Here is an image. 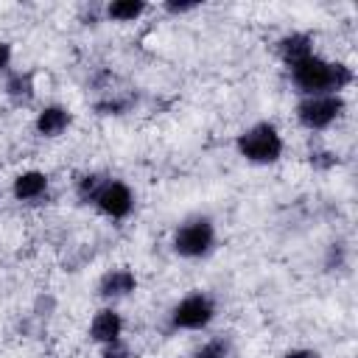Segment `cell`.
Wrapping results in <instances>:
<instances>
[{"mask_svg": "<svg viewBox=\"0 0 358 358\" xmlns=\"http://www.w3.org/2000/svg\"><path fill=\"white\" fill-rule=\"evenodd\" d=\"M277 53L291 67V64H296V62H302L313 53V36L305 34V31H291L277 42Z\"/></svg>", "mask_w": 358, "mask_h": 358, "instance_id": "obj_11", "label": "cell"}, {"mask_svg": "<svg viewBox=\"0 0 358 358\" xmlns=\"http://www.w3.org/2000/svg\"><path fill=\"white\" fill-rule=\"evenodd\" d=\"M11 59H14V50H11V45L0 39V73H6V70H8Z\"/></svg>", "mask_w": 358, "mask_h": 358, "instance_id": "obj_19", "label": "cell"}, {"mask_svg": "<svg viewBox=\"0 0 358 358\" xmlns=\"http://www.w3.org/2000/svg\"><path fill=\"white\" fill-rule=\"evenodd\" d=\"M6 95L14 101V103H28L34 98V78L31 73H8L6 78Z\"/></svg>", "mask_w": 358, "mask_h": 358, "instance_id": "obj_13", "label": "cell"}, {"mask_svg": "<svg viewBox=\"0 0 358 358\" xmlns=\"http://www.w3.org/2000/svg\"><path fill=\"white\" fill-rule=\"evenodd\" d=\"M106 182H109V176H103V173H98V171H87V173L78 176V182H76V193H78L81 201L92 204L95 196L101 193V187H103Z\"/></svg>", "mask_w": 358, "mask_h": 358, "instance_id": "obj_14", "label": "cell"}, {"mask_svg": "<svg viewBox=\"0 0 358 358\" xmlns=\"http://www.w3.org/2000/svg\"><path fill=\"white\" fill-rule=\"evenodd\" d=\"M162 8H165L168 14H187V11L199 8V3H193V0H185V3H179V0H168Z\"/></svg>", "mask_w": 358, "mask_h": 358, "instance_id": "obj_18", "label": "cell"}, {"mask_svg": "<svg viewBox=\"0 0 358 358\" xmlns=\"http://www.w3.org/2000/svg\"><path fill=\"white\" fill-rule=\"evenodd\" d=\"M235 148L252 165H274L282 157L285 143H282L280 129L274 123L263 120V123H255V126L243 129L238 134V140H235Z\"/></svg>", "mask_w": 358, "mask_h": 358, "instance_id": "obj_2", "label": "cell"}, {"mask_svg": "<svg viewBox=\"0 0 358 358\" xmlns=\"http://www.w3.org/2000/svg\"><path fill=\"white\" fill-rule=\"evenodd\" d=\"M90 338L101 347L123 338V316L115 308H101L90 322Z\"/></svg>", "mask_w": 358, "mask_h": 358, "instance_id": "obj_9", "label": "cell"}, {"mask_svg": "<svg viewBox=\"0 0 358 358\" xmlns=\"http://www.w3.org/2000/svg\"><path fill=\"white\" fill-rule=\"evenodd\" d=\"M291 84L305 95H341L352 84V70L344 62H327L316 53L288 67Z\"/></svg>", "mask_w": 358, "mask_h": 358, "instance_id": "obj_1", "label": "cell"}, {"mask_svg": "<svg viewBox=\"0 0 358 358\" xmlns=\"http://www.w3.org/2000/svg\"><path fill=\"white\" fill-rule=\"evenodd\" d=\"M73 123V112L62 103H48L36 112L34 117V131L45 140H53V137H62Z\"/></svg>", "mask_w": 358, "mask_h": 358, "instance_id": "obj_8", "label": "cell"}, {"mask_svg": "<svg viewBox=\"0 0 358 358\" xmlns=\"http://www.w3.org/2000/svg\"><path fill=\"white\" fill-rule=\"evenodd\" d=\"M145 11H148V6H145L143 0H112V3H106V8H103L106 20H112V22H134V20H140Z\"/></svg>", "mask_w": 358, "mask_h": 358, "instance_id": "obj_12", "label": "cell"}, {"mask_svg": "<svg viewBox=\"0 0 358 358\" xmlns=\"http://www.w3.org/2000/svg\"><path fill=\"white\" fill-rule=\"evenodd\" d=\"M101 358H134V355H131V347L123 338H117L101 347Z\"/></svg>", "mask_w": 358, "mask_h": 358, "instance_id": "obj_16", "label": "cell"}, {"mask_svg": "<svg viewBox=\"0 0 358 358\" xmlns=\"http://www.w3.org/2000/svg\"><path fill=\"white\" fill-rule=\"evenodd\" d=\"M92 204L98 207L101 215H106V218H112V221H123V218H129L131 210H134V193H131V187H129L126 182L109 179V182L101 187V193L95 196Z\"/></svg>", "mask_w": 358, "mask_h": 358, "instance_id": "obj_6", "label": "cell"}, {"mask_svg": "<svg viewBox=\"0 0 358 358\" xmlns=\"http://www.w3.org/2000/svg\"><path fill=\"white\" fill-rule=\"evenodd\" d=\"M213 319H215V299L204 291H193L171 308L173 330H204L210 327Z\"/></svg>", "mask_w": 358, "mask_h": 358, "instance_id": "obj_4", "label": "cell"}, {"mask_svg": "<svg viewBox=\"0 0 358 358\" xmlns=\"http://www.w3.org/2000/svg\"><path fill=\"white\" fill-rule=\"evenodd\" d=\"M282 358H319L316 350H308V347H296V350H288Z\"/></svg>", "mask_w": 358, "mask_h": 358, "instance_id": "obj_20", "label": "cell"}, {"mask_svg": "<svg viewBox=\"0 0 358 358\" xmlns=\"http://www.w3.org/2000/svg\"><path fill=\"white\" fill-rule=\"evenodd\" d=\"M48 185H50L48 173H42V171H36V168H28V171H22V173L14 176V182H11V196H14L17 201H36V199H42V196L48 193Z\"/></svg>", "mask_w": 358, "mask_h": 358, "instance_id": "obj_10", "label": "cell"}, {"mask_svg": "<svg viewBox=\"0 0 358 358\" xmlns=\"http://www.w3.org/2000/svg\"><path fill=\"white\" fill-rule=\"evenodd\" d=\"M137 291V274L126 266H117V268H109L101 274L98 280V296L106 299V302H115V299H126Z\"/></svg>", "mask_w": 358, "mask_h": 358, "instance_id": "obj_7", "label": "cell"}, {"mask_svg": "<svg viewBox=\"0 0 358 358\" xmlns=\"http://www.w3.org/2000/svg\"><path fill=\"white\" fill-rule=\"evenodd\" d=\"M193 358H229V341L227 338H210L196 350Z\"/></svg>", "mask_w": 358, "mask_h": 358, "instance_id": "obj_15", "label": "cell"}, {"mask_svg": "<svg viewBox=\"0 0 358 358\" xmlns=\"http://www.w3.org/2000/svg\"><path fill=\"white\" fill-rule=\"evenodd\" d=\"M344 106L347 103L341 95H305L296 103V120L308 131H322L344 115Z\"/></svg>", "mask_w": 358, "mask_h": 358, "instance_id": "obj_5", "label": "cell"}, {"mask_svg": "<svg viewBox=\"0 0 358 358\" xmlns=\"http://www.w3.org/2000/svg\"><path fill=\"white\" fill-rule=\"evenodd\" d=\"M215 224L213 218L207 215H190L185 218L176 229H173V238H171V246L179 257L185 260H199V257H207L213 249H215Z\"/></svg>", "mask_w": 358, "mask_h": 358, "instance_id": "obj_3", "label": "cell"}, {"mask_svg": "<svg viewBox=\"0 0 358 358\" xmlns=\"http://www.w3.org/2000/svg\"><path fill=\"white\" fill-rule=\"evenodd\" d=\"M336 162H338V157H336L333 151H313V154H310V165H313V168H322V171H324V168H333Z\"/></svg>", "mask_w": 358, "mask_h": 358, "instance_id": "obj_17", "label": "cell"}]
</instances>
